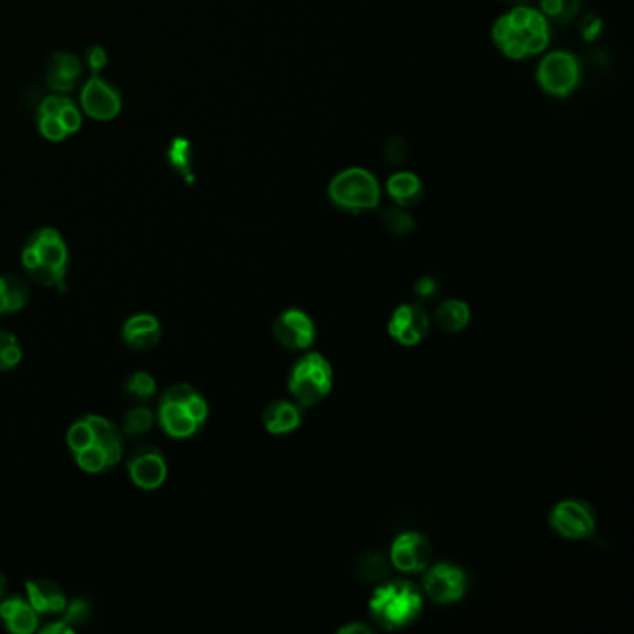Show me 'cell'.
Instances as JSON below:
<instances>
[{
    "label": "cell",
    "instance_id": "cell-1",
    "mask_svg": "<svg viewBox=\"0 0 634 634\" xmlns=\"http://www.w3.org/2000/svg\"><path fill=\"white\" fill-rule=\"evenodd\" d=\"M491 38L504 56L523 60L547 49L551 38L549 21L540 10L519 4L497 19L491 30Z\"/></svg>",
    "mask_w": 634,
    "mask_h": 634
},
{
    "label": "cell",
    "instance_id": "cell-2",
    "mask_svg": "<svg viewBox=\"0 0 634 634\" xmlns=\"http://www.w3.org/2000/svg\"><path fill=\"white\" fill-rule=\"evenodd\" d=\"M21 263L34 283L41 287L62 289L69 270L66 240L53 227H41L25 242Z\"/></svg>",
    "mask_w": 634,
    "mask_h": 634
},
{
    "label": "cell",
    "instance_id": "cell-3",
    "mask_svg": "<svg viewBox=\"0 0 634 634\" xmlns=\"http://www.w3.org/2000/svg\"><path fill=\"white\" fill-rule=\"evenodd\" d=\"M209 419V402L194 385L173 384L160 398L157 421L172 439L196 436Z\"/></svg>",
    "mask_w": 634,
    "mask_h": 634
},
{
    "label": "cell",
    "instance_id": "cell-4",
    "mask_svg": "<svg viewBox=\"0 0 634 634\" xmlns=\"http://www.w3.org/2000/svg\"><path fill=\"white\" fill-rule=\"evenodd\" d=\"M369 612L385 631L404 629L421 616L423 594L413 582H387L370 597Z\"/></svg>",
    "mask_w": 634,
    "mask_h": 634
},
{
    "label": "cell",
    "instance_id": "cell-5",
    "mask_svg": "<svg viewBox=\"0 0 634 634\" xmlns=\"http://www.w3.org/2000/svg\"><path fill=\"white\" fill-rule=\"evenodd\" d=\"M92 421V443L86 449L77 452L73 458L79 465L80 471L88 475H99L110 471L121 462L123 456V432L118 424L110 419L88 413Z\"/></svg>",
    "mask_w": 634,
    "mask_h": 634
},
{
    "label": "cell",
    "instance_id": "cell-6",
    "mask_svg": "<svg viewBox=\"0 0 634 634\" xmlns=\"http://www.w3.org/2000/svg\"><path fill=\"white\" fill-rule=\"evenodd\" d=\"M328 194L335 207L346 212L374 211L380 205V185L376 177L363 168H348L331 179Z\"/></svg>",
    "mask_w": 634,
    "mask_h": 634
},
{
    "label": "cell",
    "instance_id": "cell-7",
    "mask_svg": "<svg viewBox=\"0 0 634 634\" xmlns=\"http://www.w3.org/2000/svg\"><path fill=\"white\" fill-rule=\"evenodd\" d=\"M333 387V370L328 359L318 354L309 352L302 359L296 361L289 376V391L296 400L298 406L311 408L320 400L330 395Z\"/></svg>",
    "mask_w": 634,
    "mask_h": 634
},
{
    "label": "cell",
    "instance_id": "cell-8",
    "mask_svg": "<svg viewBox=\"0 0 634 634\" xmlns=\"http://www.w3.org/2000/svg\"><path fill=\"white\" fill-rule=\"evenodd\" d=\"M536 79L543 92L553 97H568L581 82V64L573 54L555 51L540 62Z\"/></svg>",
    "mask_w": 634,
    "mask_h": 634
},
{
    "label": "cell",
    "instance_id": "cell-9",
    "mask_svg": "<svg viewBox=\"0 0 634 634\" xmlns=\"http://www.w3.org/2000/svg\"><path fill=\"white\" fill-rule=\"evenodd\" d=\"M127 473L134 486L144 491L162 488L168 478V462L162 450L151 443H142L127 460Z\"/></svg>",
    "mask_w": 634,
    "mask_h": 634
},
{
    "label": "cell",
    "instance_id": "cell-10",
    "mask_svg": "<svg viewBox=\"0 0 634 634\" xmlns=\"http://www.w3.org/2000/svg\"><path fill=\"white\" fill-rule=\"evenodd\" d=\"M556 534L568 540H584L592 536L595 530V517L592 508L584 501L568 499L558 502L549 519Z\"/></svg>",
    "mask_w": 634,
    "mask_h": 634
},
{
    "label": "cell",
    "instance_id": "cell-11",
    "mask_svg": "<svg viewBox=\"0 0 634 634\" xmlns=\"http://www.w3.org/2000/svg\"><path fill=\"white\" fill-rule=\"evenodd\" d=\"M272 333L283 348L292 350V352H300V350H307L313 344L315 337H317V328L307 313L292 307V309L283 311L274 320Z\"/></svg>",
    "mask_w": 634,
    "mask_h": 634
},
{
    "label": "cell",
    "instance_id": "cell-12",
    "mask_svg": "<svg viewBox=\"0 0 634 634\" xmlns=\"http://www.w3.org/2000/svg\"><path fill=\"white\" fill-rule=\"evenodd\" d=\"M424 592L437 605L456 603L467 592V575L456 566L437 564L424 577Z\"/></svg>",
    "mask_w": 634,
    "mask_h": 634
},
{
    "label": "cell",
    "instance_id": "cell-13",
    "mask_svg": "<svg viewBox=\"0 0 634 634\" xmlns=\"http://www.w3.org/2000/svg\"><path fill=\"white\" fill-rule=\"evenodd\" d=\"M430 330V318L423 305L402 304L395 309L389 320V335L404 346H415L421 343Z\"/></svg>",
    "mask_w": 634,
    "mask_h": 634
},
{
    "label": "cell",
    "instance_id": "cell-14",
    "mask_svg": "<svg viewBox=\"0 0 634 634\" xmlns=\"http://www.w3.org/2000/svg\"><path fill=\"white\" fill-rule=\"evenodd\" d=\"M432 560V547L419 532L400 534L391 547V562L402 573H421Z\"/></svg>",
    "mask_w": 634,
    "mask_h": 634
},
{
    "label": "cell",
    "instance_id": "cell-15",
    "mask_svg": "<svg viewBox=\"0 0 634 634\" xmlns=\"http://www.w3.org/2000/svg\"><path fill=\"white\" fill-rule=\"evenodd\" d=\"M80 103L86 114L97 121L114 119L121 110L119 93L99 75H93L92 79L88 80L80 95Z\"/></svg>",
    "mask_w": 634,
    "mask_h": 634
},
{
    "label": "cell",
    "instance_id": "cell-16",
    "mask_svg": "<svg viewBox=\"0 0 634 634\" xmlns=\"http://www.w3.org/2000/svg\"><path fill=\"white\" fill-rule=\"evenodd\" d=\"M162 326L159 318L151 313H138L127 318L121 328V339L131 350L144 352L159 344Z\"/></svg>",
    "mask_w": 634,
    "mask_h": 634
},
{
    "label": "cell",
    "instance_id": "cell-17",
    "mask_svg": "<svg viewBox=\"0 0 634 634\" xmlns=\"http://www.w3.org/2000/svg\"><path fill=\"white\" fill-rule=\"evenodd\" d=\"M0 621L14 634H30L40 627V614L21 595H12L0 601Z\"/></svg>",
    "mask_w": 634,
    "mask_h": 634
},
{
    "label": "cell",
    "instance_id": "cell-18",
    "mask_svg": "<svg viewBox=\"0 0 634 634\" xmlns=\"http://www.w3.org/2000/svg\"><path fill=\"white\" fill-rule=\"evenodd\" d=\"M28 603L38 614L56 616L62 614L67 607V597L64 588L51 579H32L25 582Z\"/></svg>",
    "mask_w": 634,
    "mask_h": 634
},
{
    "label": "cell",
    "instance_id": "cell-19",
    "mask_svg": "<svg viewBox=\"0 0 634 634\" xmlns=\"http://www.w3.org/2000/svg\"><path fill=\"white\" fill-rule=\"evenodd\" d=\"M302 421H304V415H302L300 406L292 404L289 400H276V402L268 404L266 410L263 411V424H265L266 432H270L274 436L291 434L300 428Z\"/></svg>",
    "mask_w": 634,
    "mask_h": 634
},
{
    "label": "cell",
    "instance_id": "cell-20",
    "mask_svg": "<svg viewBox=\"0 0 634 634\" xmlns=\"http://www.w3.org/2000/svg\"><path fill=\"white\" fill-rule=\"evenodd\" d=\"M82 67L79 58L73 54H54L47 67V84L56 92H69L77 86Z\"/></svg>",
    "mask_w": 634,
    "mask_h": 634
},
{
    "label": "cell",
    "instance_id": "cell-21",
    "mask_svg": "<svg viewBox=\"0 0 634 634\" xmlns=\"http://www.w3.org/2000/svg\"><path fill=\"white\" fill-rule=\"evenodd\" d=\"M30 300L28 283L17 274L0 276V315L19 313Z\"/></svg>",
    "mask_w": 634,
    "mask_h": 634
},
{
    "label": "cell",
    "instance_id": "cell-22",
    "mask_svg": "<svg viewBox=\"0 0 634 634\" xmlns=\"http://www.w3.org/2000/svg\"><path fill=\"white\" fill-rule=\"evenodd\" d=\"M387 192L400 207H413L423 199V183L415 173L397 172L389 177Z\"/></svg>",
    "mask_w": 634,
    "mask_h": 634
},
{
    "label": "cell",
    "instance_id": "cell-23",
    "mask_svg": "<svg viewBox=\"0 0 634 634\" xmlns=\"http://www.w3.org/2000/svg\"><path fill=\"white\" fill-rule=\"evenodd\" d=\"M434 322L445 333H460L471 322V309L462 300H447L437 307Z\"/></svg>",
    "mask_w": 634,
    "mask_h": 634
},
{
    "label": "cell",
    "instance_id": "cell-24",
    "mask_svg": "<svg viewBox=\"0 0 634 634\" xmlns=\"http://www.w3.org/2000/svg\"><path fill=\"white\" fill-rule=\"evenodd\" d=\"M121 389L136 404H147L157 395V382L149 372L138 370L125 378Z\"/></svg>",
    "mask_w": 634,
    "mask_h": 634
},
{
    "label": "cell",
    "instance_id": "cell-25",
    "mask_svg": "<svg viewBox=\"0 0 634 634\" xmlns=\"http://www.w3.org/2000/svg\"><path fill=\"white\" fill-rule=\"evenodd\" d=\"M155 423L153 411L147 408L146 404H136L131 410L125 411L121 419V432L123 436L138 437L147 434Z\"/></svg>",
    "mask_w": 634,
    "mask_h": 634
},
{
    "label": "cell",
    "instance_id": "cell-26",
    "mask_svg": "<svg viewBox=\"0 0 634 634\" xmlns=\"http://www.w3.org/2000/svg\"><path fill=\"white\" fill-rule=\"evenodd\" d=\"M23 361V348L17 335L6 328H0V372H8L19 367Z\"/></svg>",
    "mask_w": 634,
    "mask_h": 634
},
{
    "label": "cell",
    "instance_id": "cell-27",
    "mask_svg": "<svg viewBox=\"0 0 634 634\" xmlns=\"http://www.w3.org/2000/svg\"><path fill=\"white\" fill-rule=\"evenodd\" d=\"M579 6V0H542V14L560 23H566L577 15Z\"/></svg>",
    "mask_w": 634,
    "mask_h": 634
},
{
    "label": "cell",
    "instance_id": "cell-28",
    "mask_svg": "<svg viewBox=\"0 0 634 634\" xmlns=\"http://www.w3.org/2000/svg\"><path fill=\"white\" fill-rule=\"evenodd\" d=\"M382 224L391 235L404 237L413 229V218L402 209H387V211L382 212Z\"/></svg>",
    "mask_w": 634,
    "mask_h": 634
},
{
    "label": "cell",
    "instance_id": "cell-29",
    "mask_svg": "<svg viewBox=\"0 0 634 634\" xmlns=\"http://www.w3.org/2000/svg\"><path fill=\"white\" fill-rule=\"evenodd\" d=\"M359 575L367 581H382L389 575L387 560L382 555H367L359 564Z\"/></svg>",
    "mask_w": 634,
    "mask_h": 634
},
{
    "label": "cell",
    "instance_id": "cell-30",
    "mask_svg": "<svg viewBox=\"0 0 634 634\" xmlns=\"http://www.w3.org/2000/svg\"><path fill=\"white\" fill-rule=\"evenodd\" d=\"M410 157V146L402 136H393L385 142L384 159L391 166H402Z\"/></svg>",
    "mask_w": 634,
    "mask_h": 634
},
{
    "label": "cell",
    "instance_id": "cell-31",
    "mask_svg": "<svg viewBox=\"0 0 634 634\" xmlns=\"http://www.w3.org/2000/svg\"><path fill=\"white\" fill-rule=\"evenodd\" d=\"M64 618L62 620L67 621L71 627H79L82 623L90 620L92 616V605L86 601V599H73L71 603L67 601V607L64 612Z\"/></svg>",
    "mask_w": 634,
    "mask_h": 634
},
{
    "label": "cell",
    "instance_id": "cell-32",
    "mask_svg": "<svg viewBox=\"0 0 634 634\" xmlns=\"http://www.w3.org/2000/svg\"><path fill=\"white\" fill-rule=\"evenodd\" d=\"M40 131L47 140H53V142H60L69 136L66 127L56 116H40Z\"/></svg>",
    "mask_w": 634,
    "mask_h": 634
},
{
    "label": "cell",
    "instance_id": "cell-33",
    "mask_svg": "<svg viewBox=\"0 0 634 634\" xmlns=\"http://www.w3.org/2000/svg\"><path fill=\"white\" fill-rule=\"evenodd\" d=\"M56 118L62 121V125L66 127V131L69 134L77 133L80 129V123H82L80 112L71 101H67L66 105L62 106V110L56 114Z\"/></svg>",
    "mask_w": 634,
    "mask_h": 634
},
{
    "label": "cell",
    "instance_id": "cell-34",
    "mask_svg": "<svg viewBox=\"0 0 634 634\" xmlns=\"http://www.w3.org/2000/svg\"><path fill=\"white\" fill-rule=\"evenodd\" d=\"M170 159H172L173 166L177 168H188V160H190V149H188V142L177 138L173 142L172 149H170Z\"/></svg>",
    "mask_w": 634,
    "mask_h": 634
},
{
    "label": "cell",
    "instance_id": "cell-35",
    "mask_svg": "<svg viewBox=\"0 0 634 634\" xmlns=\"http://www.w3.org/2000/svg\"><path fill=\"white\" fill-rule=\"evenodd\" d=\"M601 19L599 17H595V15H588V17H584L581 23V34L584 40H595L597 36H599V32H601Z\"/></svg>",
    "mask_w": 634,
    "mask_h": 634
},
{
    "label": "cell",
    "instance_id": "cell-36",
    "mask_svg": "<svg viewBox=\"0 0 634 634\" xmlns=\"http://www.w3.org/2000/svg\"><path fill=\"white\" fill-rule=\"evenodd\" d=\"M69 99L66 97H58V95H51V97H47L40 106V116H56L60 110H62V106L66 105Z\"/></svg>",
    "mask_w": 634,
    "mask_h": 634
},
{
    "label": "cell",
    "instance_id": "cell-37",
    "mask_svg": "<svg viewBox=\"0 0 634 634\" xmlns=\"http://www.w3.org/2000/svg\"><path fill=\"white\" fill-rule=\"evenodd\" d=\"M437 281L434 278H430V276H424V278L419 279L417 283H415V294L417 296H421V298H430V296H434L437 292Z\"/></svg>",
    "mask_w": 634,
    "mask_h": 634
},
{
    "label": "cell",
    "instance_id": "cell-38",
    "mask_svg": "<svg viewBox=\"0 0 634 634\" xmlns=\"http://www.w3.org/2000/svg\"><path fill=\"white\" fill-rule=\"evenodd\" d=\"M88 62L93 69L95 75H99V71L106 66V53L103 47H92L88 49Z\"/></svg>",
    "mask_w": 634,
    "mask_h": 634
},
{
    "label": "cell",
    "instance_id": "cell-39",
    "mask_svg": "<svg viewBox=\"0 0 634 634\" xmlns=\"http://www.w3.org/2000/svg\"><path fill=\"white\" fill-rule=\"evenodd\" d=\"M41 633L43 634H62V633H75V627H71L67 621L58 620L53 621V623H49L47 627H43L41 629Z\"/></svg>",
    "mask_w": 634,
    "mask_h": 634
},
{
    "label": "cell",
    "instance_id": "cell-40",
    "mask_svg": "<svg viewBox=\"0 0 634 634\" xmlns=\"http://www.w3.org/2000/svg\"><path fill=\"white\" fill-rule=\"evenodd\" d=\"M339 633L341 634H369L370 629L367 625H363V623H352V625H346L343 629H339Z\"/></svg>",
    "mask_w": 634,
    "mask_h": 634
},
{
    "label": "cell",
    "instance_id": "cell-41",
    "mask_svg": "<svg viewBox=\"0 0 634 634\" xmlns=\"http://www.w3.org/2000/svg\"><path fill=\"white\" fill-rule=\"evenodd\" d=\"M6 590H8V579H6V575L0 571V597H4Z\"/></svg>",
    "mask_w": 634,
    "mask_h": 634
},
{
    "label": "cell",
    "instance_id": "cell-42",
    "mask_svg": "<svg viewBox=\"0 0 634 634\" xmlns=\"http://www.w3.org/2000/svg\"><path fill=\"white\" fill-rule=\"evenodd\" d=\"M512 2H517V4H525V2H529V0H512Z\"/></svg>",
    "mask_w": 634,
    "mask_h": 634
}]
</instances>
